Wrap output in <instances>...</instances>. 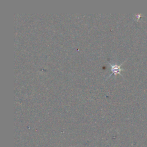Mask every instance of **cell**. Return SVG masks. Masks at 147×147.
I'll list each match as a JSON object with an SVG mask.
<instances>
[{
    "label": "cell",
    "instance_id": "obj_1",
    "mask_svg": "<svg viewBox=\"0 0 147 147\" xmlns=\"http://www.w3.org/2000/svg\"><path fill=\"white\" fill-rule=\"evenodd\" d=\"M110 66L111 67V74L109 75V76H111L113 74L117 75V74H121V71H122V69L121 68V65H122V63L120 65H118L117 64H112L111 63H109Z\"/></svg>",
    "mask_w": 147,
    "mask_h": 147
}]
</instances>
